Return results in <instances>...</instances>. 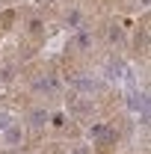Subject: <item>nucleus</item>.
<instances>
[{"label": "nucleus", "instance_id": "nucleus-1", "mask_svg": "<svg viewBox=\"0 0 151 154\" xmlns=\"http://www.w3.org/2000/svg\"><path fill=\"white\" fill-rule=\"evenodd\" d=\"M12 128V113H0V131H9Z\"/></svg>", "mask_w": 151, "mask_h": 154}]
</instances>
